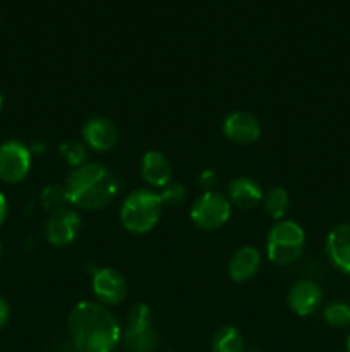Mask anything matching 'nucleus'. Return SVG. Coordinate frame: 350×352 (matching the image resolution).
I'll return each mask as SVG.
<instances>
[{
  "label": "nucleus",
  "instance_id": "obj_22",
  "mask_svg": "<svg viewBox=\"0 0 350 352\" xmlns=\"http://www.w3.org/2000/svg\"><path fill=\"white\" fill-rule=\"evenodd\" d=\"M160 198L167 206H180L185 201V188L180 182H168L161 188Z\"/></svg>",
  "mask_w": 350,
  "mask_h": 352
},
{
  "label": "nucleus",
  "instance_id": "obj_11",
  "mask_svg": "<svg viewBox=\"0 0 350 352\" xmlns=\"http://www.w3.org/2000/svg\"><path fill=\"white\" fill-rule=\"evenodd\" d=\"M82 140L95 151H110L119 144L120 134L115 124L106 117H91L82 126Z\"/></svg>",
  "mask_w": 350,
  "mask_h": 352
},
{
  "label": "nucleus",
  "instance_id": "obj_25",
  "mask_svg": "<svg viewBox=\"0 0 350 352\" xmlns=\"http://www.w3.org/2000/svg\"><path fill=\"white\" fill-rule=\"evenodd\" d=\"M7 212H9V206H7V198L3 196V192H0V226L5 222Z\"/></svg>",
  "mask_w": 350,
  "mask_h": 352
},
{
  "label": "nucleus",
  "instance_id": "obj_1",
  "mask_svg": "<svg viewBox=\"0 0 350 352\" xmlns=\"http://www.w3.org/2000/svg\"><path fill=\"white\" fill-rule=\"evenodd\" d=\"M69 333L78 352H112L122 336L115 315L95 301H82L72 308Z\"/></svg>",
  "mask_w": 350,
  "mask_h": 352
},
{
  "label": "nucleus",
  "instance_id": "obj_8",
  "mask_svg": "<svg viewBox=\"0 0 350 352\" xmlns=\"http://www.w3.org/2000/svg\"><path fill=\"white\" fill-rule=\"evenodd\" d=\"M79 227H81V220L78 213L69 208L60 210V212L51 213L50 219L47 220L45 237L55 248L69 246L78 237Z\"/></svg>",
  "mask_w": 350,
  "mask_h": 352
},
{
  "label": "nucleus",
  "instance_id": "obj_26",
  "mask_svg": "<svg viewBox=\"0 0 350 352\" xmlns=\"http://www.w3.org/2000/svg\"><path fill=\"white\" fill-rule=\"evenodd\" d=\"M347 352H350V333L349 337H347Z\"/></svg>",
  "mask_w": 350,
  "mask_h": 352
},
{
  "label": "nucleus",
  "instance_id": "obj_3",
  "mask_svg": "<svg viewBox=\"0 0 350 352\" xmlns=\"http://www.w3.org/2000/svg\"><path fill=\"white\" fill-rule=\"evenodd\" d=\"M163 212L160 195L150 189L130 192L120 208V222L124 229L132 234H146L156 227Z\"/></svg>",
  "mask_w": 350,
  "mask_h": 352
},
{
  "label": "nucleus",
  "instance_id": "obj_16",
  "mask_svg": "<svg viewBox=\"0 0 350 352\" xmlns=\"http://www.w3.org/2000/svg\"><path fill=\"white\" fill-rule=\"evenodd\" d=\"M261 267V254L254 246H242L229 261V274L235 282L250 280Z\"/></svg>",
  "mask_w": 350,
  "mask_h": 352
},
{
  "label": "nucleus",
  "instance_id": "obj_2",
  "mask_svg": "<svg viewBox=\"0 0 350 352\" xmlns=\"http://www.w3.org/2000/svg\"><path fill=\"white\" fill-rule=\"evenodd\" d=\"M119 179L100 162H86L72 168L65 181L69 201L82 210H102L115 199Z\"/></svg>",
  "mask_w": 350,
  "mask_h": 352
},
{
  "label": "nucleus",
  "instance_id": "obj_19",
  "mask_svg": "<svg viewBox=\"0 0 350 352\" xmlns=\"http://www.w3.org/2000/svg\"><path fill=\"white\" fill-rule=\"evenodd\" d=\"M40 201L43 205L45 210H48L50 213L60 212V210L67 208V205H71L69 201V195L65 186L60 184H50L43 189L40 196Z\"/></svg>",
  "mask_w": 350,
  "mask_h": 352
},
{
  "label": "nucleus",
  "instance_id": "obj_23",
  "mask_svg": "<svg viewBox=\"0 0 350 352\" xmlns=\"http://www.w3.org/2000/svg\"><path fill=\"white\" fill-rule=\"evenodd\" d=\"M216 182H218V179H216V174L213 170H205L201 175H199V186H201L206 192L213 191Z\"/></svg>",
  "mask_w": 350,
  "mask_h": 352
},
{
  "label": "nucleus",
  "instance_id": "obj_27",
  "mask_svg": "<svg viewBox=\"0 0 350 352\" xmlns=\"http://www.w3.org/2000/svg\"><path fill=\"white\" fill-rule=\"evenodd\" d=\"M2 105H3V96L2 93H0V110H2Z\"/></svg>",
  "mask_w": 350,
  "mask_h": 352
},
{
  "label": "nucleus",
  "instance_id": "obj_20",
  "mask_svg": "<svg viewBox=\"0 0 350 352\" xmlns=\"http://www.w3.org/2000/svg\"><path fill=\"white\" fill-rule=\"evenodd\" d=\"M323 318L333 329H349L350 305L345 301H331L323 309Z\"/></svg>",
  "mask_w": 350,
  "mask_h": 352
},
{
  "label": "nucleus",
  "instance_id": "obj_9",
  "mask_svg": "<svg viewBox=\"0 0 350 352\" xmlns=\"http://www.w3.org/2000/svg\"><path fill=\"white\" fill-rule=\"evenodd\" d=\"M223 134L232 143L253 144L261 136V124L256 116L246 110H237L223 120Z\"/></svg>",
  "mask_w": 350,
  "mask_h": 352
},
{
  "label": "nucleus",
  "instance_id": "obj_10",
  "mask_svg": "<svg viewBox=\"0 0 350 352\" xmlns=\"http://www.w3.org/2000/svg\"><path fill=\"white\" fill-rule=\"evenodd\" d=\"M93 292L103 306H115L126 299V278L113 268H102L93 275Z\"/></svg>",
  "mask_w": 350,
  "mask_h": 352
},
{
  "label": "nucleus",
  "instance_id": "obj_14",
  "mask_svg": "<svg viewBox=\"0 0 350 352\" xmlns=\"http://www.w3.org/2000/svg\"><path fill=\"white\" fill-rule=\"evenodd\" d=\"M172 174L174 168L170 160L161 151L151 150L144 153L141 162V175L151 188H165L172 181Z\"/></svg>",
  "mask_w": 350,
  "mask_h": 352
},
{
  "label": "nucleus",
  "instance_id": "obj_7",
  "mask_svg": "<svg viewBox=\"0 0 350 352\" xmlns=\"http://www.w3.org/2000/svg\"><path fill=\"white\" fill-rule=\"evenodd\" d=\"M31 170V151L21 141H5L0 144V181L19 184Z\"/></svg>",
  "mask_w": 350,
  "mask_h": 352
},
{
  "label": "nucleus",
  "instance_id": "obj_29",
  "mask_svg": "<svg viewBox=\"0 0 350 352\" xmlns=\"http://www.w3.org/2000/svg\"><path fill=\"white\" fill-rule=\"evenodd\" d=\"M246 352H261V351H246Z\"/></svg>",
  "mask_w": 350,
  "mask_h": 352
},
{
  "label": "nucleus",
  "instance_id": "obj_17",
  "mask_svg": "<svg viewBox=\"0 0 350 352\" xmlns=\"http://www.w3.org/2000/svg\"><path fill=\"white\" fill-rule=\"evenodd\" d=\"M211 352H246V340L235 327H222L213 336Z\"/></svg>",
  "mask_w": 350,
  "mask_h": 352
},
{
  "label": "nucleus",
  "instance_id": "obj_4",
  "mask_svg": "<svg viewBox=\"0 0 350 352\" xmlns=\"http://www.w3.org/2000/svg\"><path fill=\"white\" fill-rule=\"evenodd\" d=\"M305 248V232L299 223L281 220L271 227L266 237V253L271 263L287 267L302 256Z\"/></svg>",
  "mask_w": 350,
  "mask_h": 352
},
{
  "label": "nucleus",
  "instance_id": "obj_28",
  "mask_svg": "<svg viewBox=\"0 0 350 352\" xmlns=\"http://www.w3.org/2000/svg\"><path fill=\"white\" fill-rule=\"evenodd\" d=\"M2 253H3V248H2V243H0V258H2Z\"/></svg>",
  "mask_w": 350,
  "mask_h": 352
},
{
  "label": "nucleus",
  "instance_id": "obj_18",
  "mask_svg": "<svg viewBox=\"0 0 350 352\" xmlns=\"http://www.w3.org/2000/svg\"><path fill=\"white\" fill-rule=\"evenodd\" d=\"M263 205L268 215L275 220H280L288 212L290 198L283 188H271L266 195L263 196Z\"/></svg>",
  "mask_w": 350,
  "mask_h": 352
},
{
  "label": "nucleus",
  "instance_id": "obj_15",
  "mask_svg": "<svg viewBox=\"0 0 350 352\" xmlns=\"http://www.w3.org/2000/svg\"><path fill=\"white\" fill-rule=\"evenodd\" d=\"M259 182L250 177H237L229 184V201L240 210H253L263 201Z\"/></svg>",
  "mask_w": 350,
  "mask_h": 352
},
{
  "label": "nucleus",
  "instance_id": "obj_6",
  "mask_svg": "<svg viewBox=\"0 0 350 352\" xmlns=\"http://www.w3.org/2000/svg\"><path fill=\"white\" fill-rule=\"evenodd\" d=\"M232 213V203L218 191L202 192L191 206V220L198 229L211 232L225 226Z\"/></svg>",
  "mask_w": 350,
  "mask_h": 352
},
{
  "label": "nucleus",
  "instance_id": "obj_12",
  "mask_svg": "<svg viewBox=\"0 0 350 352\" xmlns=\"http://www.w3.org/2000/svg\"><path fill=\"white\" fill-rule=\"evenodd\" d=\"M288 308L299 316H309L319 309L323 302V291L316 282L299 280L290 287L287 296Z\"/></svg>",
  "mask_w": 350,
  "mask_h": 352
},
{
  "label": "nucleus",
  "instance_id": "obj_21",
  "mask_svg": "<svg viewBox=\"0 0 350 352\" xmlns=\"http://www.w3.org/2000/svg\"><path fill=\"white\" fill-rule=\"evenodd\" d=\"M58 153H60V157L64 158V160L67 162L72 168L86 164V158H88L84 144L75 143V141H67V143L60 144V150H58Z\"/></svg>",
  "mask_w": 350,
  "mask_h": 352
},
{
  "label": "nucleus",
  "instance_id": "obj_24",
  "mask_svg": "<svg viewBox=\"0 0 350 352\" xmlns=\"http://www.w3.org/2000/svg\"><path fill=\"white\" fill-rule=\"evenodd\" d=\"M10 318V308H9V302L0 296V330L9 323Z\"/></svg>",
  "mask_w": 350,
  "mask_h": 352
},
{
  "label": "nucleus",
  "instance_id": "obj_13",
  "mask_svg": "<svg viewBox=\"0 0 350 352\" xmlns=\"http://www.w3.org/2000/svg\"><path fill=\"white\" fill-rule=\"evenodd\" d=\"M326 254L333 267L342 274H350V223H340L326 237Z\"/></svg>",
  "mask_w": 350,
  "mask_h": 352
},
{
  "label": "nucleus",
  "instance_id": "obj_5",
  "mask_svg": "<svg viewBox=\"0 0 350 352\" xmlns=\"http://www.w3.org/2000/svg\"><path fill=\"white\" fill-rule=\"evenodd\" d=\"M124 346L127 352H154L158 336L153 325V315L146 305H136L129 309L124 330Z\"/></svg>",
  "mask_w": 350,
  "mask_h": 352
}]
</instances>
